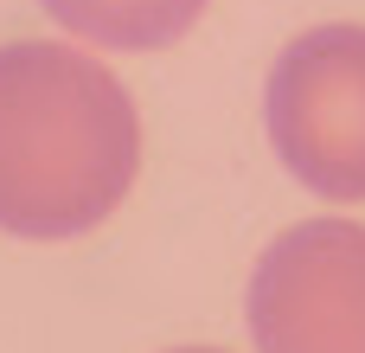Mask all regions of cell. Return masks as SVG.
<instances>
[{
	"label": "cell",
	"instance_id": "6da1fadb",
	"mask_svg": "<svg viewBox=\"0 0 365 353\" xmlns=\"http://www.w3.org/2000/svg\"><path fill=\"white\" fill-rule=\"evenodd\" d=\"M141 122L90 51L58 39L0 45V232L83 238L135 187Z\"/></svg>",
	"mask_w": 365,
	"mask_h": 353
},
{
	"label": "cell",
	"instance_id": "7a4b0ae2",
	"mask_svg": "<svg viewBox=\"0 0 365 353\" xmlns=\"http://www.w3.org/2000/svg\"><path fill=\"white\" fill-rule=\"evenodd\" d=\"M276 161L321 199H365V26H314L282 45L263 90Z\"/></svg>",
	"mask_w": 365,
	"mask_h": 353
},
{
	"label": "cell",
	"instance_id": "3957f363",
	"mask_svg": "<svg viewBox=\"0 0 365 353\" xmlns=\"http://www.w3.org/2000/svg\"><path fill=\"white\" fill-rule=\"evenodd\" d=\"M257 353H365V225L302 219L250 277Z\"/></svg>",
	"mask_w": 365,
	"mask_h": 353
},
{
	"label": "cell",
	"instance_id": "277c9868",
	"mask_svg": "<svg viewBox=\"0 0 365 353\" xmlns=\"http://www.w3.org/2000/svg\"><path fill=\"white\" fill-rule=\"evenodd\" d=\"M71 39L109 45V51H160L186 39L205 13V0H38Z\"/></svg>",
	"mask_w": 365,
	"mask_h": 353
},
{
	"label": "cell",
	"instance_id": "5b68a950",
	"mask_svg": "<svg viewBox=\"0 0 365 353\" xmlns=\"http://www.w3.org/2000/svg\"><path fill=\"white\" fill-rule=\"evenodd\" d=\"M173 353H225V347H173Z\"/></svg>",
	"mask_w": 365,
	"mask_h": 353
}]
</instances>
